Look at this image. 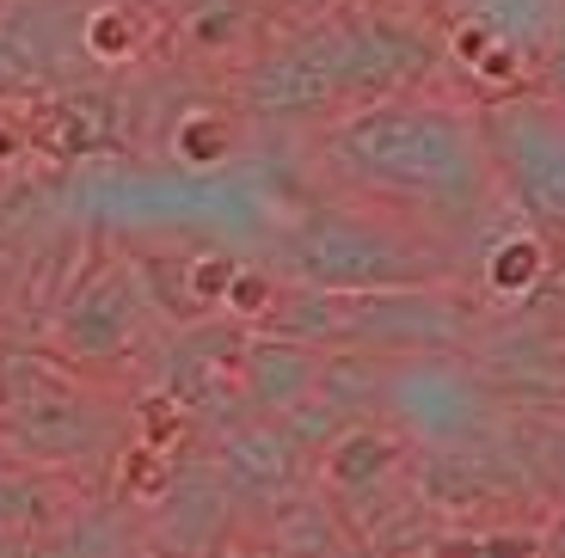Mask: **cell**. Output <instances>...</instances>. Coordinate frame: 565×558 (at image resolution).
I'll return each mask as SVG.
<instances>
[{"instance_id":"cell-11","label":"cell","mask_w":565,"mask_h":558,"mask_svg":"<svg viewBox=\"0 0 565 558\" xmlns=\"http://www.w3.org/2000/svg\"><path fill=\"white\" fill-rule=\"evenodd\" d=\"M117 491L148 503V509H160V503L179 491V454H167V448H154V442H129L124 461H117Z\"/></svg>"},{"instance_id":"cell-13","label":"cell","mask_w":565,"mask_h":558,"mask_svg":"<svg viewBox=\"0 0 565 558\" xmlns=\"http://www.w3.org/2000/svg\"><path fill=\"white\" fill-rule=\"evenodd\" d=\"M270 534L282 540V552H289V558H332V552H339V528H332V516H326V503H308V497L289 503Z\"/></svg>"},{"instance_id":"cell-14","label":"cell","mask_w":565,"mask_h":558,"mask_svg":"<svg viewBox=\"0 0 565 558\" xmlns=\"http://www.w3.org/2000/svg\"><path fill=\"white\" fill-rule=\"evenodd\" d=\"M141 289H148V301H160L167 313H179V320H198L203 308V294L198 282H191V258H141Z\"/></svg>"},{"instance_id":"cell-17","label":"cell","mask_w":565,"mask_h":558,"mask_svg":"<svg viewBox=\"0 0 565 558\" xmlns=\"http://www.w3.org/2000/svg\"><path fill=\"white\" fill-rule=\"evenodd\" d=\"M172 141H179V154L191 160V167H215V160H227V148H234V129L215 111H191Z\"/></svg>"},{"instance_id":"cell-20","label":"cell","mask_w":565,"mask_h":558,"mask_svg":"<svg viewBox=\"0 0 565 558\" xmlns=\"http://www.w3.org/2000/svg\"><path fill=\"white\" fill-rule=\"evenodd\" d=\"M241 277V265L234 258H222V251H203V258H191V282H198L203 308H222L227 301V282Z\"/></svg>"},{"instance_id":"cell-5","label":"cell","mask_w":565,"mask_h":558,"mask_svg":"<svg viewBox=\"0 0 565 558\" xmlns=\"http://www.w3.org/2000/svg\"><path fill=\"white\" fill-rule=\"evenodd\" d=\"M387 405L412 423L418 442L467 448V442H473V430H480V418H486V387L467 375V368L424 356V363L394 368V375H387Z\"/></svg>"},{"instance_id":"cell-22","label":"cell","mask_w":565,"mask_h":558,"mask_svg":"<svg viewBox=\"0 0 565 558\" xmlns=\"http://www.w3.org/2000/svg\"><path fill=\"white\" fill-rule=\"evenodd\" d=\"M31 148V124L13 111H0V160H19Z\"/></svg>"},{"instance_id":"cell-12","label":"cell","mask_w":565,"mask_h":558,"mask_svg":"<svg viewBox=\"0 0 565 558\" xmlns=\"http://www.w3.org/2000/svg\"><path fill=\"white\" fill-rule=\"evenodd\" d=\"M62 516L56 491L31 473H7L0 466V534H31V528H50Z\"/></svg>"},{"instance_id":"cell-24","label":"cell","mask_w":565,"mask_h":558,"mask_svg":"<svg viewBox=\"0 0 565 558\" xmlns=\"http://www.w3.org/2000/svg\"><path fill=\"white\" fill-rule=\"evenodd\" d=\"M332 558H375V552H363V546H339Z\"/></svg>"},{"instance_id":"cell-3","label":"cell","mask_w":565,"mask_h":558,"mask_svg":"<svg viewBox=\"0 0 565 558\" xmlns=\"http://www.w3.org/2000/svg\"><path fill=\"white\" fill-rule=\"evenodd\" d=\"M282 265L301 289H332V294H363V289H430L449 277L443 258L418 251L406 234L356 215H313L301 234H289Z\"/></svg>"},{"instance_id":"cell-6","label":"cell","mask_w":565,"mask_h":558,"mask_svg":"<svg viewBox=\"0 0 565 558\" xmlns=\"http://www.w3.org/2000/svg\"><path fill=\"white\" fill-rule=\"evenodd\" d=\"M141 301H148V289H141V270H129V265H111V270H99V277H86L56 320L62 350H68V356H86V363H105V356L129 350Z\"/></svg>"},{"instance_id":"cell-9","label":"cell","mask_w":565,"mask_h":558,"mask_svg":"<svg viewBox=\"0 0 565 558\" xmlns=\"http://www.w3.org/2000/svg\"><path fill=\"white\" fill-rule=\"evenodd\" d=\"M399 466H406V436L375 423H344L320 454V479L332 485V497H375Z\"/></svg>"},{"instance_id":"cell-21","label":"cell","mask_w":565,"mask_h":558,"mask_svg":"<svg viewBox=\"0 0 565 558\" xmlns=\"http://www.w3.org/2000/svg\"><path fill=\"white\" fill-rule=\"evenodd\" d=\"M547 98H559L565 105V13H559V25H553V37H547Z\"/></svg>"},{"instance_id":"cell-19","label":"cell","mask_w":565,"mask_h":558,"mask_svg":"<svg viewBox=\"0 0 565 558\" xmlns=\"http://www.w3.org/2000/svg\"><path fill=\"white\" fill-rule=\"evenodd\" d=\"M81 37L99 62H124L129 50H136V19H129V7H99V13L86 19Z\"/></svg>"},{"instance_id":"cell-23","label":"cell","mask_w":565,"mask_h":558,"mask_svg":"<svg viewBox=\"0 0 565 558\" xmlns=\"http://www.w3.org/2000/svg\"><path fill=\"white\" fill-rule=\"evenodd\" d=\"M547 558H565V522H559V528L547 534Z\"/></svg>"},{"instance_id":"cell-10","label":"cell","mask_w":565,"mask_h":558,"mask_svg":"<svg viewBox=\"0 0 565 558\" xmlns=\"http://www.w3.org/2000/svg\"><path fill=\"white\" fill-rule=\"evenodd\" d=\"M473 13H480L510 50H547L565 0H473Z\"/></svg>"},{"instance_id":"cell-18","label":"cell","mask_w":565,"mask_h":558,"mask_svg":"<svg viewBox=\"0 0 565 558\" xmlns=\"http://www.w3.org/2000/svg\"><path fill=\"white\" fill-rule=\"evenodd\" d=\"M282 301V282L270 277V270H241V277L227 282V320H246V325H265L270 308Z\"/></svg>"},{"instance_id":"cell-15","label":"cell","mask_w":565,"mask_h":558,"mask_svg":"<svg viewBox=\"0 0 565 558\" xmlns=\"http://www.w3.org/2000/svg\"><path fill=\"white\" fill-rule=\"evenodd\" d=\"M541 270H547L541 239H504V246L492 251V265H486V282H492V294H504V301H523L541 282Z\"/></svg>"},{"instance_id":"cell-4","label":"cell","mask_w":565,"mask_h":558,"mask_svg":"<svg viewBox=\"0 0 565 558\" xmlns=\"http://www.w3.org/2000/svg\"><path fill=\"white\" fill-rule=\"evenodd\" d=\"M480 124L486 148H492V172L510 184V196L535 222L565 227V105L504 93Z\"/></svg>"},{"instance_id":"cell-2","label":"cell","mask_w":565,"mask_h":558,"mask_svg":"<svg viewBox=\"0 0 565 558\" xmlns=\"http://www.w3.org/2000/svg\"><path fill=\"white\" fill-rule=\"evenodd\" d=\"M117 405L56 356H0V448L31 466H74L117 442Z\"/></svg>"},{"instance_id":"cell-8","label":"cell","mask_w":565,"mask_h":558,"mask_svg":"<svg viewBox=\"0 0 565 558\" xmlns=\"http://www.w3.org/2000/svg\"><path fill=\"white\" fill-rule=\"evenodd\" d=\"M215 454H222L227 485L253 491V497H282L301 479V442L289 436V423L265 418V411H246V418L222 423Z\"/></svg>"},{"instance_id":"cell-7","label":"cell","mask_w":565,"mask_h":558,"mask_svg":"<svg viewBox=\"0 0 565 558\" xmlns=\"http://www.w3.org/2000/svg\"><path fill=\"white\" fill-rule=\"evenodd\" d=\"M320 368H326V350L296 344V337H277V332H253V337L241 344L246 411L289 418L296 405H308L313 393H320Z\"/></svg>"},{"instance_id":"cell-16","label":"cell","mask_w":565,"mask_h":558,"mask_svg":"<svg viewBox=\"0 0 565 558\" xmlns=\"http://www.w3.org/2000/svg\"><path fill=\"white\" fill-rule=\"evenodd\" d=\"M129 418H136V442H154V448H167V454H179V442L191 436L198 411H191L179 393H148Z\"/></svg>"},{"instance_id":"cell-1","label":"cell","mask_w":565,"mask_h":558,"mask_svg":"<svg viewBox=\"0 0 565 558\" xmlns=\"http://www.w3.org/2000/svg\"><path fill=\"white\" fill-rule=\"evenodd\" d=\"M326 160L363 191H382L430 215H473L492 184L486 124L430 98L363 105L326 136Z\"/></svg>"}]
</instances>
